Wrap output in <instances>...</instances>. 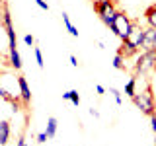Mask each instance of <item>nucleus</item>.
I'll use <instances>...</instances> for the list:
<instances>
[{"mask_svg": "<svg viewBox=\"0 0 156 146\" xmlns=\"http://www.w3.org/2000/svg\"><path fill=\"white\" fill-rule=\"evenodd\" d=\"M96 94H100V96L105 94V88H104V86H96Z\"/></svg>", "mask_w": 156, "mask_h": 146, "instance_id": "25", "label": "nucleus"}, {"mask_svg": "<svg viewBox=\"0 0 156 146\" xmlns=\"http://www.w3.org/2000/svg\"><path fill=\"white\" fill-rule=\"evenodd\" d=\"M156 70V51H143L136 57L135 74H152Z\"/></svg>", "mask_w": 156, "mask_h": 146, "instance_id": "4", "label": "nucleus"}, {"mask_svg": "<svg viewBox=\"0 0 156 146\" xmlns=\"http://www.w3.org/2000/svg\"><path fill=\"white\" fill-rule=\"evenodd\" d=\"M135 94H136V76L129 78V82L125 84V96L135 97Z\"/></svg>", "mask_w": 156, "mask_h": 146, "instance_id": "13", "label": "nucleus"}, {"mask_svg": "<svg viewBox=\"0 0 156 146\" xmlns=\"http://www.w3.org/2000/svg\"><path fill=\"white\" fill-rule=\"evenodd\" d=\"M140 51H156V27H146L144 29V41Z\"/></svg>", "mask_w": 156, "mask_h": 146, "instance_id": "6", "label": "nucleus"}, {"mask_svg": "<svg viewBox=\"0 0 156 146\" xmlns=\"http://www.w3.org/2000/svg\"><path fill=\"white\" fill-rule=\"evenodd\" d=\"M62 22H65V27H66V31L70 33L72 37H78V29L72 26V22H70V18H68V14L66 12H62Z\"/></svg>", "mask_w": 156, "mask_h": 146, "instance_id": "14", "label": "nucleus"}, {"mask_svg": "<svg viewBox=\"0 0 156 146\" xmlns=\"http://www.w3.org/2000/svg\"><path fill=\"white\" fill-rule=\"evenodd\" d=\"M94 10H96V14L100 16V19L105 23L107 27H111L117 12H119V10L115 8L113 0H94Z\"/></svg>", "mask_w": 156, "mask_h": 146, "instance_id": "2", "label": "nucleus"}, {"mask_svg": "<svg viewBox=\"0 0 156 146\" xmlns=\"http://www.w3.org/2000/svg\"><path fill=\"white\" fill-rule=\"evenodd\" d=\"M10 140V123L0 121V146H6Z\"/></svg>", "mask_w": 156, "mask_h": 146, "instance_id": "9", "label": "nucleus"}, {"mask_svg": "<svg viewBox=\"0 0 156 146\" xmlns=\"http://www.w3.org/2000/svg\"><path fill=\"white\" fill-rule=\"evenodd\" d=\"M119 53H123V57L127 58V57H135L136 53H139V49H135L133 45H129V43H127V41H123V45H121Z\"/></svg>", "mask_w": 156, "mask_h": 146, "instance_id": "15", "label": "nucleus"}, {"mask_svg": "<svg viewBox=\"0 0 156 146\" xmlns=\"http://www.w3.org/2000/svg\"><path fill=\"white\" fill-rule=\"evenodd\" d=\"M47 138H49V136H47V133H39V134H37V142H39V144L47 142Z\"/></svg>", "mask_w": 156, "mask_h": 146, "instance_id": "20", "label": "nucleus"}, {"mask_svg": "<svg viewBox=\"0 0 156 146\" xmlns=\"http://www.w3.org/2000/svg\"><path fill=\"white\" fill-rule=\"evenodd\" d=\"M150 129H152V133H156V113L150 115Z\"/></svg>", "mask_w": 156, "mask_h": 146, "instance_id": "22", "label": "nucleus"}, {"mask_svg": "<svg viewBox=\"0 0 156 146\" xmlns=\"http://www.w3.org/2000/svg\"><path fill=\"white\" fill-rule=\"evenodd\" d=\"M0 61H2V53H0Z\"/></svg>", "mask_w": 156, "mask_h": 146, "instance_id": "28", "label": "nucleus"}, {"mask_svg": "<svg viewBox=\"0 0 156 146\" xmlns=\"http://www.w3.org/2000/svg\"><path fill=\"white\" fill-rule=\"evenodd\" d=\"M113 68H117V70H125V57H123V53H117V55H115Z\"/></svg>", "mask_w": 156, "mask_h": 146, "instance_id": "16", "label": "nucleus"}, {"mask_svg": "<svg viewBox=\"0 0 156 146\" xmlns=\"http://www.w3.org/2000/svg\"><path fill=\"white\" fill-rule=\"evenodd\" d=\"M144 29L143 26H139V22H135L133 19V29H131V33H129V37L125 39L129 45H133L135 49H140L143 47V41H144Z\"/></svg>", "mask_w": 156, "mask_h": 146, "instance_id": "5", "label": "nucleus"}, {"mask_svg": "<svg viewBox=\"0 0 156 146\" xmlns=\"http://www.w3.org/2000/svg\"><path fill=\"white\" fill-rule=\"evenodd\" d=\"M8 62H10V66H12L14 70H22V57H20L16 47L8 49Z\"/></svg>", "mask_w": 156, "mask_h": 146, "instance_id": "8", "label": "nucleus"}, {"mask_svg": "<svg viewBox=\"0 0 156 146\" xmlns=\"http://www.w3.org/2000/svg\"><path fill=\"white\" fill-rule=\"evenodd\" d=\"M33 55H35V62H37V66L39 68H43L45 66V61H43V55H41V49H33Z\"/></svg>", "mask_w": 156, "mask_h": 146, "instance_id": "17", "label": "nucleus"}, {"mask_svg": "<svg viewBox=\"0 0 156 146\" xmlns=\"http://www.w3.org/2000/svg\"><path fill=\"white\" fill-rule=\"evenodd\" d=\"M57 119L55 117H49L47 119V129H45V133H47V136L49 138H55V134H57Z\"/></svg>", "mask_w": 156, "mask_h": 146, "instance_id": "12", "label": "nucleus"}, {"mask_svg": "<svg viewBox=\"0 0 156 146\" xmlns=\"http://www.w3.org/2000/svg\"><path fill=\"white\" fill-rule=\"evenodd\" d=\"M62 99H66V101H70L72 105H80V96H78V92L76 90H68V92H65L62 94Z\"/></svg>", "mask_w": 156, "mask_h": 146, "instance_id": "11", "label": "nucleus"}, {"mask_svg": "<svg viewBox=\"0 0 156 146\" xmlns=\"http://www.w3.org/2000/svg\"><path fill=\"white\" fill-rule=\"evenodd\" d=\"M109 29L113 31V35H117V37L121 39V41H125V39L129 37L131 29H133V19H131L129 16H127L125 12H121V10H119Z\"/></svg>", "mask_w": 156, "mask_h": 146, "instance_id": "3", "label": "nucleus"}, {"mask_svg": "<svg viewBox=\"0 0 156 146\" xmlns=\"http://www.w3.org/2000/svg\"><path fill=\"white\" fill-rule=\"evenodd\" d=\"M90 115L98 119V117H100V111H98V109H94V107H90Z\"/></svg>", "mask_w": 156, "mask_h": 146, "instance_id": "23", "label": "nucleus"}, {"mask_svg": "<svg viewBox=\"0 0 156 146\" xmlns=\"http://www.w3.org/2000/svg\"><path fill=\"white\" fill-rule=\"evenodd\" d=\"M35 4H37V6L41 8V10H45V12H47V10H49V4L45 2V0H35Z\"/></svg>", "mask_w": 156, "mask_h": 146, "instance_id": "21", "label": "nucleus"}, {"mask_svg": "<svg viewBox=\"0 0 156 146\" xmlns=\"http://www.w3.org/2000/svg\"><path fill=\"white\" fill-rule=\"evenodd\" d=\"M70 64H72V66H74V68L78 66V58H76L74 55H70Z\"/></svg>", "mask_w": 156, "mask_h": 146, "instance_id": "24", "label": "nucleus"}, {"mask_svg": "<svg viewBox=\"0 0 156 146\" xmlns=\"http://www.w3.org/2000/svg\"><path fill=\"white\" fill-rule=\"evenodd\" d=\"M18 90H20V99H22V103L23 105H29L31 103V90H29V86H27V80H26V76H18Z\"/></svg>", "mask_w": 156, "mask_h": 146, "instance_id": "7", "label": "nucleus"}, {"mask_svg": "<svg viewBox=\"0 0 156 146\" xmlns=\"http://www.w3.org/2000/svg\"><path fill=\"white\" fill-rule=\"evenodd\" d=\"M144 19H146V23H148L150 27H156V4H152L150 8H146Z\"/></svg>", "mask_w": 156, "mask_h": 146, "instance_id": "10", "label": "nucleus"}, {"mask_svg": "<svg viewBox=\"0 0 156 146\" xmlns=\"http://www.w3.org/2000/svg\"><path fill=\"white\" fill-rule=\"evenodd\" d=\"M0 22H2V10H0Z\"/></svg>", "mask_w": 156, "mask_h": 146, "instance_id": "27", "label": "nucleus"}, {"mask_svg": "<svg viewBox=\"0 0 156 146\" xmlns=\"http://www.w3.org/2000/svg\"><path fill=\"white\" fill-rule=\"evenodd\" d=\"M109 94H113V97H115V103H117V105H121V103H123V97H121V92H119V90H115V88H109Z\"/></svg>", "mask_w": 156, "mask_h": 146, "instance_id": "18", "label": "nucleus"}, {"mask_svg": "<svg viewBox=\"0 0 156 146\" xmlns=\"http://www.w3.org/2000/svg\"><path fill=\"white\" fill-rule=\"evenodd\" d=\"M23 43H26V45H29V47H31L33 43H35V37H33V35H29V33H27V35L23 37Z\"/></svg>", "mask_w": 156, "mask_h": 146, "instance_id": "19", "label": "nucleus"}, {"mask_svg": "<svg viewBox=\"0 0 156 146\" xmlns=\"http://www.w3.org/2000/svg\"><path fill=\"white\" fill-rule=\"evenodd\" d=\"M131 99H133V103H135L136 109H140V113H144L148 117L156 113V103H154V96H152L150 86H146L143 92L135 94V97H131Z\"/></svg>", "mask_w": 156, "mask_h": 146, "instance_id": "1", "label": "nucleus"}, {"mask_svg": "<svg viewBox=\"0 0 156 146\" xmlns=\"http://www.w3.org/2000/svg\"><path fill=\"white\" fill-rule=\"evenodd\" d=\"M2 2H4V0H2Z\"/></svg>", "mask_w": 156, "mask_h": 146, "instance_id": "29", "label": "nucleus"}, {"mask_svg": "<svg viewBox=\"0 0 156 146\" xmlns=\"http://www.w3.org/2000/svg\"><path fill=\"white\" fill-rule=\"evenodd\" d=\"M16 146H27L26 144V138H23V136H20V138H18V144Z\"/></svg>", "mask_w": 156, "mask_h": 146, "instance_id": "26", "label": "nucleus"}]
</instances>
